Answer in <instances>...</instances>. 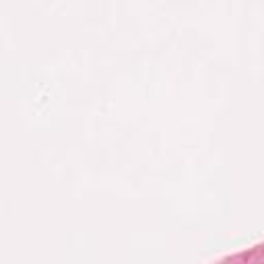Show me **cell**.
<instances>
[]
</instances>
